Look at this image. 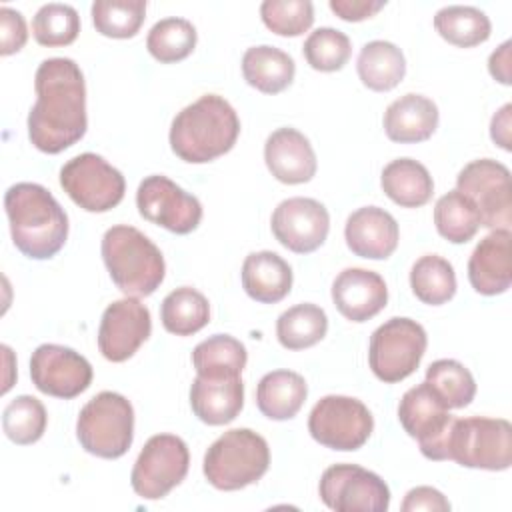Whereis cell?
Returning <instances> with one entry per match:
<instances>
[{"label": "cell", "instance_id": "17", "mask_svg": "<svg viewBox=\"0 0 512 512\" xmlns=\"http://www.w3.org/2000/svg\"><path fill=\"white\" fill-rule=\"evenodd\" d=\"M152 332L150 310L134 296L112 302L100 320L98 348L110 362H124L148 340Z\"/></svg>", "mask_w": 512, "mask_h": 512}, {"label": "cell", "instance_id": "14", "mask_svg": "<svg viewBox=\"0 0 512 512\" xmlns=\"http://www.w3.org/2000/svg\"><path fill=\"white\" fill-rule=\"evenodd\" d=\"M398 420L428 460H448L446 440L454 418L426 382L404 392L398 404Z\"/></svg>", "mask_w": 512, "mask_h": 512}, {"label": "cell", "instance_id": "16", "mask_svg": "<svg viewBox=\"0 0 512 512\" xmlns=\"http://www.w3.org/2000/svg\"><path fill=\"white\" fill-rule=\"evenodd\" d=\"M32 384L54 398H76L92 382L90 362L60 344H40L30 358Z\"/></svg>", "mask_w": 512, "mask_h": 512}, {"label": "cell", "instance_id": "30", "mask_svg": "<svg viewBox=\"0 0 512 512\" xmlns=\"http://www.w3.org/2000/svg\"><path fill=\"white\" fill-rule=\"evenodd\" d=\"M160 320L170 334L192 336L210 322V304L196 288L180 286L162 300Z\"/></svg>", "mask_w": 512, "mask_h": 512}, {"label": "cell", "instance_id": "19", "mask_svg": "<svg viewBox=\"0 0 512 512\" xmlns=\"http://www.w3.org/2000/svg\"><path fill=\"white\" fill-rule=\"evenodd\" d=\"M332 300L344 318L366 322L386 306L388 288L378 272L346 268L332 282Z\"/></svg>", "mask_w": 512, "mask_h": 512}, {"label": "cell", "instance_id": "4", "mask_svg": "<svg viewBox=\"0 0 512 512\" xmlns=\"http://www.w3.org/2000/svg\"><path fill=\"white\" fill-rule=\"evenodd\" d=\"M100 250L112 282L126 296H150L162 284L166 272L164 256L138 228L126 224L108 228Z\"/></svg>", "mask_w": 512, "mask_h": 512}, {"label": "cell", "instance_id": "40", "mask_svg": "<svg viewBox=\"0 0 512 512\" xmlns=\"http://www.w3.org/2000/svg\"><path fill=\"white\" fill-rule=\"evenodd\" d=\"M78 32L80 16L68 4H44L32 20L34 40L48 48L72 44L78 38Z\"/></svg>", "mask_w": 512, "mask_h": 512}, {"label": "cell", "instance_id": "20", "mask_svg": "<svg viewBox=\"0 0 512 512\" xmlns=\"http://www.w3.org/2000/svg\"><path fill=\"white\" fill-rule=\"evenodd\" d=\"M344 238L352 254L368 260H386L398 246L400 230L394 216L384 208L362 206L348 216Z\"/></svg>", "mask_w": 512, "mask_h": 512}, {"label": "cell", "instance_id": "6", "mask_svg": "<svg viewBox=\"0 0 512 512\" xmlns=\"http://www.w3.org/2000/svg\"><path fill=\"white\" fill-rule=\"evenodd\" d=\"M80 446L98 458H120L134 440V408L118 392L104 390L88 400L76 420Z\"/></svg>", "mask_w": 512, "mask_h": 512}, {"label": "cell", "instance_id": "42", "mask_svg": "<svg viewBox=\"0 0 512 512\" xmlns=\"http://www.w3.org/2000/svg\"><path fill=\"white\" fill-rule=\"evenodd\" d=\"M260 16L278 36H300L314 22V6L308 0H264Z\"/></svg>", "mask_w": 512, "mask_h": 512}, {"label": "cell", "instance_id": "2", "mask_svg": "<svg viewBox=\"0 0 512 512\" xmlns=\"http://www.w3.org/2000/svg\"><path fill=\"white\" fill-rule=\"evenodd\" d=\"M4 210L14 246L32 260L52 258L68 238V216L40 184L18 182L4 194Z\"/></svg>", "mask_w": 512, "mask_h": 512}, {"label": "cell", "instance_id": "29", "mask_svg": "<svg viewBox=\"0 0 512 512\" xmlns=\"http://www.w3.org/2000/svg\"><path fill=\"white\" fill-rule=\"evenodd\" d=\"M356 70L366 88L374 92H388L402 82L406 74V60L396 44L372 40L362 46Z\"/></svg>", "mask_w": 512, "mask_h": 512}, {"label": "cell", "instance_id": "46", "mask_svg": "<svg viewBox=\"0 0 512 512\" xmlns=\"http://www.w3.org/2000/svg\"><path fill=\"white\" fill-rule=\"evenodd\" d=\"M510 114H512V106L504 104L490 122V136L492 140L502 148V150H510Z\"/></svg>", "mask_w": 512, "mask_h": 512}, {"label": "cell", "instance_id": "5", "mask_svg": "<svg viewBox=\"0 0 512 512\" xmlns=\"http://www.w3.org/2000/svg\"><path fill=\"white\" fill-rule=\"evenodd\" d=\"M268 464V442L250 428H234L210 444L202 470L214 488L230 492L258 482Z\"/></svg>", "mask_w": 512, "mask_h": 512}, {"label": "cell", "instance_id": "23", "mask_svg": "<svg viewBox=\"0 0 512 512\" xmlns=\"http://www.w3.org/2000/svg\"><path fill=\"white\" fill-rule=\"evenodd\" d=\"M192 412L210 426L232 422L244 406V384L240 376H200L190 386Z\"/></svg>", "mask_w": 512, "mask_h": 512}, {"label": "cell", "instance_id": "22", "mask_svg": "<svg viewBox=\"0 0 512 512\" xmlns=\"http://www.w3.org/2000/svg\"><path fill=\"white\" fill-rule=\"evenodd\" d=\"M510 230H492L474 248L468 260V280L478 294L496 296L510 288L512 260H510Z\"/></svg>", "mask_w": 512, "mask_h": 512}, {"label": "cell", "instance_id": "26", "mask_svg": "<svg viewBox=\"0 0 512 512\" xmlns=\"http://www.w3.org/2000/svg\"><path fill=\"white\" fill-rule=\"evenodd\" d=\"M308 396L306 380L292 370H274L256 386V406L270 420L294 418Z\"/></svg>", "mask_w": 512, "mask_h": 512}, {"label": "cell", "instance_id": "47", "mask_svg": "<svg viewBox=\"0 0 512 512\" xmlns=\"http://www.w3.org/2000/svg\"><path fill=\"white\" fill-rule=\"evenodd\" d=\"M488 70L490 74L500 82V84H510L512 78H510V42H504L498 50H494L490 54V60H488Z\"/></svg>", "mask_w": 512, "mask_h": 512}, {"label": "cell", "instance_id": "33", "mask_svg": "<svg viewBox=\"0 0 512 512\" xmlns=\"http://www.w3.org/2000/svg\"><path fill=\"white\" fill-rule=\"evenodd\" d=\"M246 360L244 344L230 334H214L192 352V364L200 376H240Z\"/></svg>", "mask_w": 512, "mask_h": 512}, {"label": "cell", "instance_id": "44", "mask_svg": "<svg viewBox=\"0 0 512 512\" xmlns=\"http://www.w3.org/2000/svg\"><path fill=\"white\" fill-rule=\"evenodd\" d=\"M402 512H416V510H428V512H448L450 502L444 498V494L432 486H416L412 488L404 502Z\"/></svg>", "mask_w": 512, "mask_h": 512}, {"label": "cell", "instance_id": "37", "mask_svg": "<svg viewBox=\"0 0 512 512\" xmlns=\"http://www.w3.org/2000/svg\"><path fill=\"white\" fill-rule=\"evenodd\" d=\"M434 224L442 238L452 244H464L474 238L480 228V218L472 202L458 190H450L438 198L434 206Z\"/></svg>", "mask_w": 512, "mask_h": 512}, {"label": "cell", "instance_id": "8", "mask_svg": "<svg viewBox=\"0 0 512 512\" xmlns=\"http://www.w3.org/2000/svg\"><path fill=\"white\" fill-rule=\"evenodd\" d=\"M426 330L412 318H390L380 324L368 346V364L374 376L386 384L408 378L426 352Z\"/></svg>", "mask_w": 512, "mask_h": 512}, {"label": "cell", "instance_id": "28", "mask_svg": "<svg viewBox=\"0 0 512 512\" xmlns=\"http://www.w3.org/2000/svg\"><path fill=\"white\" fill-rule=\"evenodd\" d=\"M294 72L296 64L292 56L268 44L252 46L242 56L244 80L264 94L286 90L294 80Z\"/></svg>", "mask_w": 512, "mask_h": 512}, {"label": "cell", "instance_id": "13", "mask_svg": "<svg viewBox=\"0 0 512 512\" xmlns=\"http://www.w3.org/2000/svg\"><path fill=\"white\" fill-rule=\"evenodd\" d=\"M318 492L320 500L336 512H386L390 506L386 482L358 464L326 468Z\"/></svg>", "mask_w": 512, "mask_h": 512}, {"label": "cell", "instance_id": "39", "mask_svg": "<svg viewBox=\"0 0 512 512\" xmlns=\"http://www.w3.org/2000/svg\"><path fill=\"white\" fill-rule=\"evenodd\" d=\"M46 408L44 404L28 394L16 396L8 402L2 412V430L14 444L26 446L42 438L46 430Z\"/></svg>", "mask_w": 512, "mask_h": 512}, {"label": "cell", "instance_id": "25", "mask_svg": "<svg viewBox=\"0 0 512 512\" xmlns=\"http://www.w3.org/2000/svg\"><path fill=\"white\" fill-rule=\"evenodd\" d=\"M242 288L256 302L276 304L290 294L292 268L272 250L252 252L242 264Z\"/></svg>", "mask_w": 512, "mask_h": 512}, {"label": "cell", "instance_id": "18", "mask_svg": "<svg viewBox=\"0 0 512 512\" xmlns=\"http://www.w3.org/2000/svg\"><path fill=\"white\" fill-rule=\"evenodd\" d=\"M270 226L284 248L296 254H310L324 244L330 230V216L318 200L296 196L276 206Z\"/></svg>", "mask_w": 512, "mask_h": 512}, {"label": "cell", "instance_id": "9", "mask_svg": "<svg viewBox=\"0 0 512 512\" xmlns=\"http://www.w3.org/2000/svg\"><path fill=\"white\" fill-rule=\"evenodd\" d=\"M374 430L368 406L352 396L330 394L320 398L308 416L310 436L332 450L352 452L362 448Z\"/></svg>", "mask_w": 512, "mask_h": 512}, {"label": "cell", "instance_id": "43", "mask_svg": "<svg viewBox=\"0 0 512 512\" xmlns=\"http://www.w3.org/2000/svg\"><path fill=\"white\" fill-rule=\"evenodd\" d=\"M28 40V30L24 16L8 6L0 8V54L8 56L24 48Z\"/></svg>", "mask_w": 512, "mask_h": 512}, {"label": "cell", "instance_id": "38", "mask_svg": "<svg viewBox=\"0 0 512 512\" xmlns=\"http://www.w3.org/2000/svg\"><path fill=\"white\" fill-rule=\"evenodd\" d=\"M146 18V0H96L92 22L108 38H132Z\"/></svg>", "mask_w": 512, "mask_h": 512}, {"label": "cell", "instance_id": "34", "mask_svg": "<svg viewBox=\"0 0 512 512\" xmlns=\"http://www.w3.org/2000/svg\"><path fill=\"white\" fill-rule=\"evenodd\" d=\"M410 288L414 296L430 306H440L456 294V274L452 264L438 256L426 254L412 264Z\"/></svg>", "mask_w": 512, "mask_h": 512}, {"label": "cell", "instance_id": "10", "mask_svg": "<svg viewBox=\"0 0 512 512\" xmlns=\"http://www.w3.org/2000/svg\"><path fill=\"white\" fill-rule=\"evenodd\" d=\"M456 190L472 202L478 212L480 226L492 230H510V170L502 162H496L492 158L472 160L458 172Z\"/></svg>", "mask_w": 512, "mask_h": 512}, {"label": "cell", "instance_id": "45", "mask_svg": "<svg viewBox=\"0 0 512 512\" xmlns=\"http://www.w3.org/2000/svg\"><path fill=\"white\" fill-rule=\"evenodd\" d=\"M384 4V0H330V10L346 22H360L374 16L378 10L384 8Z\"/></svg>", "mask_w": 512, "mask_h": 512}, {"label": "cell", "instance_id": "11", "mask_svg": "<svg viewBox=\"0 0 512 512\" xmlns=\"http://www.w3.org/2000/svg\"><path fill=\"white\" fill-rule=\"evenodd\" d=\"M60 186L86 212H108L122 202L126 192L122 172L94 152L68 160L60 170Z\"/></svg>", "mask_w": 512, "mask_h": 512}, {"label": "cell", "instance_id": "27", "mask_svg": "<svg viewBox=\"0 0 512 512\" xmlns=\"http://www.w3.org/2000/svg\"><path fill=\"white\" fill-rule=\"evenodd\" d=\"M380 184L384 194L402 208L424 206L434 194V180L428 168L412 158H396L386 164Z\"/></svg>", "mask_w": 512, "mask_h": 512}, {"label": "cell", "instance_id": "36", "mask_svg": "<svg viewBox=\"0 0 512 512\" xmlns=\"http://www.w3.org/2000/svg\"><path fill=\"white\" fill-rule=\"evenodd\" d=\"M198 34L192 22L186 18H164L158 20L148 36L146 48L162 64H172L188 58L196 46Z\"/></svg>", "mask_w": 512, "mask_h": 512}, {"label": "cell", "instance_id": "31", "mask_svg": "<svg viewBox=\"0 0 512 512\" xmlns=\"http://www.w3.org/2000/svg\"><path fill=\"white\" fill-rule=\"evenodd\" d=\"M328 330L326 312L310 302L296 304L282 312L276 322L278 342L286 350H304L318 344Z\"/></svg>", "mask_w": 512, "mask_h": 512}, {"label": "cell", "instance_id": "12", "mask_svg": "<svg viewBox=\"0 0 512 512\" xmlns=\"http://www.w3.org/2000/svg\"><path fill=\"white\" fill-rule=\"evenodd\" d=\"M188 466L186 442L174 434H156L140 450L130 484L140 498L160 500L186 478Z\"/></svg>", "mask_w": 512, "mask_h": 512}, {"label": "cell", "instance_id": "41", "mask_svg": "<svg viewBox=\"0 0 512 512\" xmlns=\"http://www.w3.org/2000/svg\"><path fill=\"white\" fill-rule=\"evenodd\" d=\"M306 62L320 72H336L350 60L352 44L350 38L330 26L310 32L302 46Z\"/></svg>", "mask_w": 512, "mask_h": 512}, {"label": "cell", "instance_id": "15", "mask_svg": "<svg viewBox=\"0 0 512 512\" xmlns=\"http://www.w3.org/2000/svg\"><path fill=\"white\" fill-rule=\"evenodd\" d=\"M142 218L174 234H190L202 220V204L176 182L162 174L146 176L136 192Z\"/></svg>", "mask_w": 512, "mask_h": 512}, {"label": "cell", "instance_id": "3", "mask_svg": "<svg viewBox=\"0 0 512 512\" xmlns=\"http://www.w3.org/2000/svg\"><path fill=\"white\" fill-rule=\"evenodd\" d=\"M238 134L240 120L230 102L218 94H204L174 116L168 138L180 160L204 164L230 152Z\"/></svg>", "mask_w": 512, "mask_h": 512}, {"label": "cell", "instance_id": "35", "mask_svg": "<svg viewBox=\"0 0 512 512\" xmlns=\"http://www.w3.org/2000/svg\"><path fill=\"white\" fill-rule=\"evenodd\" d=\"M432 392L442 400V404L450 408H464L474 400L476 382L470 370L452 358L436 360L426 370L424 380Z\"/></svg>", "mask_w": 512, "mask_h": 512}, {"label": "cell", "instance_id": "21", "mask_svg": "<svg viewBox=\"0 0 512 512\" xmlns=\"http://www.w3.org/2000/svg\"><path fill=\"white\" fill-rule=\"evenodd\" d=\"M270 174L284 184H304L316 174V154L310 140L296 128L274 130L264 144Z\"/></svg>", "mask_w": 512, "mask_h": 512}, {"label": "cell", "instance_id": "1", "mask_svg": "<svg viewBox=\"0 0 512 512\" xmlns=\"http://www.w3.org/2000/svg\"><path fill=\"white\" fill-rule=\"evenodd\" d=\"M36 104L28 114V138L40 152L58 154L88 128L86 82L72 58H46L34 76Z\"/></svg>", "mask_w": 512, "mask_h": 512}, {"label": "cell", "instance_id": "32", "mask_svg": "<svg viewBox=\"0 0 512 512\" xmlns=\"http://www.w3.org/2000/svg\"><path fill=\"white\" fill-rule=\"evenodd\" d=\"M436 32L450 44L472 48L490 38V18L474 6H444L434 16Z\"/></svg>", "mask_w": 512, "mask_h": 512}, {"label": "cell", "instance_id": "7", "mask_svg": "<svg viewBox=\"0 0 512 512\" xmlns=\"http://www.w3.org/2000/svg\"><path fill=\"white\" fill-rule=\"evenodd\" d=\"M446 452L466 468L506 470L512 464V424L504 418H454Z\"/></svg>", "mask_w": 512, "mask_h": 512}, {"label": "cell", "instance_id": "24", "mask_svg": "<svg viewBox=\"0 0 512 512\" xmlns=\"http://www.w3.org/2000/svg\"><path fill=\"white\" fill-rule=\"evenodd\" d=\"M438 128V106L422 94H404L384 112V132L392 142L416 144Z\"/></svg>", "mask_w": 512, "mask_h": 512}]
</instances>
